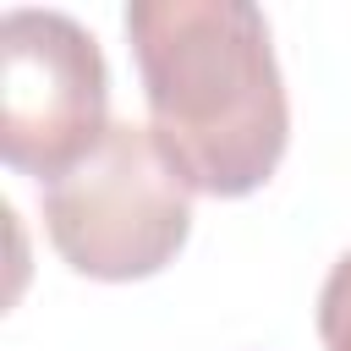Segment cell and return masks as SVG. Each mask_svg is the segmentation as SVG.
Listing matches in <instances>:
<instances>
[{
	"instance_id": "1",
	"label": "cell",
	"mask_w": 351,
	"mask_h": 351,
	"mask_svg": "<svg viewBox=\"0 0 351 351\" xmlns=\"http://www.w3.org/2000/svg\"><path fill=\"white\" fill-rule=\"evenodd\" d=\"M126 38L137 55L148 132L192 192H258L291 137L285 77L269 22L247 0H132Z\"/></svg>"
},
{
	"instance_id": "2",
	"label": "cell",
	"mask_w": 351,
	"mask_h": 351,
	"mask_svg": "<svg viewBox=\"0 0 351 351\" xmlns=\"http://www.w3.org/2000/svg\"><path fill=\"white\" fill-rule=\"evenodd\" d=\"M44 230L88 280H148L192 230V186L148 126L115 121L104 143L44 186Z\"/></svg>"
},
{
	"instance_id": "3",
	"label": "cell",
	"mask_w": 351,
	"mask_h": 351,
	"mask_svg": "<svg viewBox=\"0 0 351 351\" xmlns=\"http://www.w3.org/2000/svg\"><path fill=\"white\" fill-rule=\"evenodd\" d=\"M110 71L99 38L66 11L16 5L0 22V154L44 186L82 165L110 132Z\"/></svg>"
},
{
	"instance_id": "4",
	"label": "cell",
	"mask_w": 351,
	"mask_h": 351,
	"mask_svg": "<svg viewBox=\"0 0 351 351\" xmlns=\"http://www.w3.org/2000/svg\"><path fill=\"white\" fill-rule=\"evenodd\" d=\"M318 340L324 351H351V252L329 269L318 291Z\"/></svg>"
}]
</instances>
